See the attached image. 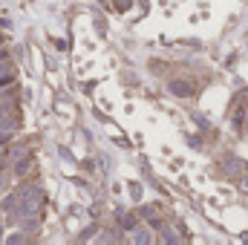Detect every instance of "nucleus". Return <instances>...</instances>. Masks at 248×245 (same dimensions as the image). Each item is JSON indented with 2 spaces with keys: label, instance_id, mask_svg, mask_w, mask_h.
Here are the masks:
<instances>
[{
  "label": "nucleus",
  "instance_id": "nucleus-1",
  "mask_svg": "<svg viewBox=\"0 0 248 245\" xmlns=\"http://www.w3.org/2000/svg\"><path fill=\"white\" fill-rule=\"evenodd\" d=\"M17 202H20V216L23 219H32L38 211H41V190L38 187H26V190H20L17 193Z\"/></svg>",
  "mask_w": 248,
  "mask_h": 245
},
{
  "label": "nucleus",
  "instance_id": "nucleus-2",
  "mask_svg": "<svg viewBox=\"0 0 248 245\" xmlns=\"http://www.w3.org/2000/svg\"><path fill=\"white\" fill-rule=\"evenodd\" d=\"M170 90H173L176 95H193V84H187V81H173Z\"/></svg>",
  "mask_w": 248,
  "mask_h": 245
},
{
  "label": "nucleus",
  "instance_id": "nucleus-3",
  "mask_svg": "<svg viewBox=\"0 0 248 245\" xmlns=\"http://www.w3.org/2000/svg\"><path fill=\"white\" fill-rule=\"evenodd\" d=\"M9 81H12V63L0 55V84H9Z\"/></svg>",
  "mask_w": 248,
  "mask_h": 245
},
{
  "label": "nucleus",
  "instance_id": "nucleus-4",
  "mask_svg": "<svg viewBox=\"0 0 248 245\" xmlns=\"http://www.w3.org/2000/svg\"><path fill=\"white\" fill-rule=\"evenodd\" d=\"M144 216H147L153 225H159V216H156V208H153V205H147V208H144Z\"/></svg>",
  "mask_w": 248,
  "mask_h": 245
},
{
  "label": "nucleus",
  "instance_id": "nucleus-5",
  "mask_svg": "<svg viewBox=\"0 0 248 245\" xmlns=\"http://www.w3.org/2000/svg\"><path fill=\"white\" fill-rule=\"evenodd\" d=\"M119 222H122L124 228H136V219H133V216H127V214H122V216H119Z\"/></svg>",
  "mask_w": 248,
  "mask_h": 245
},
{
  "label": "nucleus",
  "instance_id": "nucleus-6",
  "mask_svg": "<svg viewBox=\"0 0 248 245\" xmlns=\"http://www.w3.org/2000/svg\"><path fill=\"white\" fill-rule=\"evenodd\" d=\"M29 170V159H23V162H17V176H23Z\"/></svg>",
  "mask_w": 248,
  "mask_h": 245
},
{
  "label": "nucleus",
  "instance_id": "nucleus-7",
  "mask_svg": "<svg viewBox=\"0 0 248 245\" xmlns=\"http://www.w3.org/2000/svg\"><path fill=\"white\" fill-rule=\"evenodd\" d=\"M6 141H9V133H6V130H0V144H6Z\"/></svg>",
  "mask_w": 248,
  "mask_h": 245
}]
</instances>
